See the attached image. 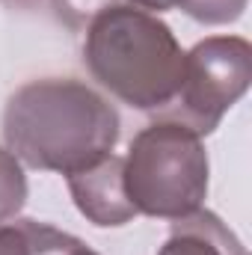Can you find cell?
<instances>
[{"label": "cell", "mask_w": 252, "mask_h": 255, "mask_svg": "<svg viewBox=\"0 0 252 255\" xmlns=\"http://www.w3.org/2000/svg\"><path fill=\"white\" fill-rule=\"evenodd\" d=\"M9 6H15V9H30V6H36L39 0H6Z\"/></svg>", "instance_id": "7c38bea8"}, {"label": "cell", "mask_w": 252, "mask_h": 255, "mask_svg": "<svg viewBox=\"0 0 252 255\" xmlns=\"http://www.w3.org/2000/svg\"><path fill=\"white\" fill-rule=\"evenodd\" d=\"M3 136L21 163L71 175L113 154L119 113L83 80L42 77L9 95Z\"/></svg>", "instance_id": "6da1fadb"}, {"label": "cell", "mask_w": 252, "mask_h": 255, "mask_svg": "<svg viewBox=\"0 0 252 255\" xmlns=\"http://www.w3.org/2000/svg\"><path fill=\"white\" fill-rule=\"evenodd\" d=\"M27 202V175L21 169V160L0 148V223H9L21 214Z\"/></svg>", "instance_id": "ba28073f"}, {"label": "cell", "mask_w": 252, "mask_h": 255, "mask_svg": "<svg viewBox=\"0 0 252 255\" xmlns=\"http://www.w3.org/2000/svg\"><path fill=\"white\" fill-rule=\"evenodd\" d=\"M208 151L196 130L175 119L142 128L127 148L122 178L136 214L181 220L202 208L208 196Z\"/></svg>", "instance_id": "3957f363"}, {"label": "cell", "mask_w": 252, "mask_h": 255, "mask_svg": "<svg viewBox=\"0 0 252 255\" xmlns=\"http://www.w3.org/2000/svg\"><path fill=\"white\" fill-rule=\"evenodd\" d=\"M122 166H125V157L107 154L104 160H98L80 172L65 175L77 211L92 226L113 229V226H125L136 217V211L125 193Z\"/></svg>", "instance_id": "5b68a950"}, {"label": "cell", "mask_w": 252, "mask_h": 255, "mask_svg": "<svg viewBox=\"0 0 252 255\" xmlns=\"http://www.w3.org/2000/svg\"><path fill=\"white\" fill-rule=\"evenodd\" d=\"M83 63L122 104L163 113L178 95L184 51L157 15L136 6H107L86 21Z\"/></svg>", "instance_id": "7a4b0ae2"}, {"label": "cell", "mask_w": 252, "mask_h": 255, "mask_svg": "<svg viewBox=\"0 0 252 255\" xmlns=\"http://www.w3.org/2000/svg\"><path fill=\"white\" fill-rule=\"evenodd\" d=\"M74 238L36 220L0 223V255H60Z\"/></svg>", "instance_id": "52a82bcc"}, {"label": "cell", "mask_w": 252, "mask_h": 255, "mask_svg": "<svg viewBox=\"0 0 252 255\" xmlns=\"http://www.w3.org/2000/svg\"><path fill=\"white\" fill-rule=\"evenodd\" d=\"M178 9L199 24H232L244 15L247 0H178Z\"/></svg>", "instance_id": "9c48e42d"}, {"label": "cell", "mask_w": 252, "mask_h": 255, "mask_svg": "<svg viewBox=\"0 0 252 255\" xmlns=\"http://www.w3.org/2000/svg\"><path fill=\"white\" fill-rule=\"evenodd\" d=\"M250 83L252 45L241 36H211L184 54L178 95L157 116L175 119L205 136L247 95Z\"/></svg>", "instance_id": "277c9868"}, {"label": "cell", "mask_w": 252, "mask_h": 255, "mask_svg": "<svg viewBox=\"0 0 252 255\" xmlns=\"http://www.w3.org/2000/svg\"><path fill=\"white\" fill-rule=\"evenodd\" d=\"M60 255H98V253H92V250H89L83 241H77V238H74V241H71V244H68V247H65Z\"/></svg>", "instance_id": "8fae6325"}, {"label": "cell", "mask_w": 252, "mask_h": 255, "mask_svg": "<svg viewBox=\"0 0 252 255\" xmlns=\"http://www.w3.org/2000/svg\"><path fill=\"white\" fill-rule=\"evenodd\" d=\"M125 6H136V9H145V12H166V9H175L178 0H122Z\"/></svg>", "instance_id": "30bf717a"}, {"label": "cell", "mask_w": 252, "mask_h": 255, "mask_svg": "<svg viewBox=\"0 0 252 255\" xmlns=\"http://www.w3.org/2000/svg\"><path fill=\"white\" fill-rule=\"evenodd\" d=\"M157 255H247V250L217 214L199 208L172 220V232Z\"/></svg>", "instance_id": "8992f818"}]
</instances>
